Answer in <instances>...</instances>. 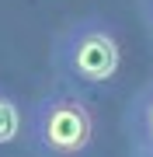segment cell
<instances>
[{
    "mask_svg": "<svg viewBox=\"0 0 153 157\" xmlns=\"http://www.w3.org/2000/svg\"><path fill=\"white\" fill-rule=\"evenodd\" d=\"M52 59H56L59 77L97 87V84L115 80V73L122 67V49H118V39L111 35L108 25L80 21L56 39Z\"/></svg>",
    "mask_w": 153,
    "mask_h": 157,
    "instance_id": "6da1fadb",
    "label": "cell"
},
{
    "mask_svg": "<svg viewBox=\"0 0 153 157\" xmlns=\"http://www.w3.org/2000/svg\"><path fill=\"white\" fill-rule=\"evenodd\" d=\"M31 136L56 157H77L80 150H87L94 136V115L84 98L70 91H52L35 101Z\"/></svg>",
    "mask_w": 153,
    "mask_h": 157,
    "instance_id": "7a4b0ae2",
    "label": "cell"
},
{
    "mask_svg": "<svg viewBox=\"0 0 153 157\" xmlns=\"http://www.w3.org/2000/svg\"><path fill=\"white\" fill-rule=\"evenodd\" d=\"M132 126H136V136H139L143 150H153V87L139 94L136 108H132Z\"/></svg>",
    "mask_w": 153,
    "mask_h": 157,
    "instance_id": "3957f363",
    "label": "cell"
},
{
    "mask_svg": "<svg viewBox=\"0 0 153 157\" xmlns=\"http://www.w3.org/2000/svg\"><path fill=\"white\" fill-rule=\"evenodd\" d=\"M17 129H21V112H17V101L11 94L0 91V143H14Z\"/></svg>",
    "mask_w": 153,
    "mask_h": 157,
    "instance_id": "277c9868",
    "label": "cell"
},
{
    "mask_svg": "<svg viewBox=\"0 0 153 157\" xmlns=\"http://www.w3.org/2000/svg\"><path fill=\"white\" fill-rule=\"evenodd\" d=\"M139 157H153V150H143V154H139Z\"/></svg>",
    "mask_w": 153,
    "mask_h": 157,
    "instance_id": "5b68a950",
    "label": "cell"
},
{
    "mask_svg": "<svg viewBox=\"0 0 153 157\" xmlns=\"http://www.w3.org/2000/svg\"><path fill=\"white\" fill-rule=\"evenodd\" d=\"M150 14H153V0H150Z\"/></svg>",
    "mask_w": 153,
    "mask_h": 157,
    "instance_id": "8992f818",
    "label": "cell"
}]
</instances>
